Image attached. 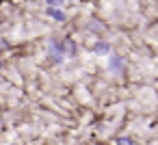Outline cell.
<instances>
[{
  "mask_svg": "<svg viewBox=\"0 0 158 145\" xmlns=\"http://www.w3.org/2000/svg\"><path fill=\"white\" fill-rule=\"evenodd\" d=\"M108 65H110V69H113V72H121V69H123V61H121L119 56H110Z\"/></svg>",
  "mask_w": 158,
  "mask_h": 145,
  "instance_id": "1",
  "label": "cell"
},
{
  "mask_svg": "<svg viewBox=\"0 0 158 145\" xmlns=\"http://www.w3.org/2000/svg\"><path fill=\"white\" fill-rule=\"evenodd\" d=\"M93 52H98V54H110V46L104 44V41H100V44L93 46Z\"/></svg>",
  "mask_w": 158,
  "mask_h": 145,
  "instance_id": "2",
  "label": "cell"
},
{
  "mask_svg": "<svg viewBox=\"0 0 158 145\" xmlns=\"http://www.w3.org/2000/svg\"><path fill=\"white\" fill-rule=\"evenodd\" d=\"M48 15L54 18V20H65V13L59 11V9H52V7H48Z\"/></svg>",
  "mask_w": 158,
  "mask_h": 145,
  "instance_id": "3",
  "label": "cell"
},
{
  "mask_svg": "<svg viewBox=\"0 0 158 145\" xmlns=\"http://www.w3.org/2000/svg\"><path fill=\"white\" fill-rule=\"evenodd\" d=\"M46 2H48V5H50V7L54 9L56 5H61V2H63V0H46Z\"/></svg>",
  "mask_w": 158,
  "mask_h": 145,
  "instance_id": "4",
  "label": "cell"
},
{
  "mask_svg": "<svg viewBox=\"0 0 158 145\" xmlns=\"http://www.w3.org/2000/svg\"><path fill=\"white\" fill-rule=\"evenodd\" d=\"M119 145H130V141L128 139H119Z\"/></svg>",
  "mask_w": 158,
  "mask_h": 145,
  "instance_id": "5",
  "label": "cell"
}]
</instances>
